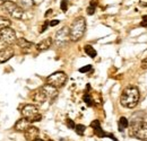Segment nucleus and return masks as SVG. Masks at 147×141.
I'll return each instance as SVG.
<instances>
[{
	"label": "nucleus",
	"instance_id": "nucleus-30",
	"mask_svg": "<svg viewBox=\"0 0 147 141\" xmlns=\"http://www.w3.org/2000/svg\"><path fill=\"white\" fill-rule=\"evenodd\" d=\"M96 5H97V0H92V1H91V6H94V7H95Z\"/></svg>",
	"mask_w": 147,
	"mask_h": 141
},
{
	"label": "nucleus",
	"instance_id": "nucleus-5",
	"mask_svg": "<svg viewBox=\"0 0 147 141\" xmlns=\"http://www.w3.org/2000/svg\"><path fill=\"white\" fill-rule=\"evenodd\" d=\"M22 115L23 117H25L26 120H28L30 122H37L42 119L38 108L33 104H26L22 108Z\"/></svg>",
	"mask_w": 147,
	"mask_h": 141
},
{
	"label": "nucleus",
	"instance_id": "nucleus-27",
	"mask_svg": "<svg viewBox=\"0 0 147 141\" xmlns=\"http://www.w3.org/2000/svg\"><path fill=\"white\" fill-rule=\"evenodd\" d=\"M59 23H60L59 20H57V19H55V20H51V21L49 23V25H50L51 27H53V26H57V25H58Z\"/></svg>",
	"mask_w": 147,
	"mask_h": 141
},
{
	"label": "nucleus",
	"instance_id": "nucleus-12",
	"mask_svg": "<svg viewBox=\"0 0 147 141\" xmlns=\"http://www.w3.org/2000/svg\"><path fill=\"white\" fill-rule=\"evenodd\" d=\"M31 123H32V122H30L28 120H26L25 117H23V119H20V120H18V121L16 122L14 128H15V130L18 131V132H25V131L31 126Z\"/></svg>",
	"mask_w": 147,
	"mask_h": 141
},
{
	"label": "nucleus",
	"instance_id": "nucleus-8",
	"mask_svg": "<svg viewBox=\"0 0 147 141\" xmlns=\"http://www.w3.org/2000/svg\"><path fill=\"white\" fill-rule=\"evenodd\" d=\"M69 27H62L60 31H58L55 33V42L58 46H62L65 44L68 43V41L70 40V34H69Z\"/></svg>",
	"mask_w": 147,
	"mask_h": 141
},
{
	"label": "nucleus",
	"instance_id": "nucleus-15",
	"mask_svg": "<svg viewBox=\"0 0 147 141\" xmlns=\"http://www.w3.org/2000/svg\"><path fill=\"white\" fill-rule=\"evenodd\" d=\"M17 44H18V46L22 49V50H24L25 52H27L30 49H31V46L33 45L31 42H28L26 38H24V37H20L17 40Z\"/></svg>",
	"mask_w": 147,
	"mask_h": 141
},
{
	"label": "nucleus",
	"instance_id": "nucleus-17",
	"mask_svg": "<svg viewBox=\"0 0 147 141\" xmlns=\"http://www.w3.org/2000/svg\"><path fill=\"white\" fill-rule=\"evenodd\" d=\"M119 131H123L125 129H127L129 126V122L128 120H127V117H125V116H121L120 119H119Z\"/></svg>",
	"mask_w": 147,
	"mask_h": 141
},
{
	"label": "nucleus",
	"instance_id": "nucleus-10",
	"mask_svg": "<svg viewBox=\"0 0 147 141\" xmlns=\"http://www.w3.org/2000/svg\"><path fill=\"white\" fill-rule=\"evenodd\" d=\"M25 139L27 141H35L36 139H38L40 136V130L37 129L36 126H30L25 132H24Z\"/></svg>",
	"mask_w": 147,
	"mask_h": 141
},
{
	"label": "nucleus",
	"instance_id": "nucleus-32",
	"mask_svg": "<svg viewBox=\"0 0 147 141\" xmlns=\"http://www.w3.org/2000/svg\"><path fill=\"white\" fill-rule=\"evenodd\" d=\"M35 141H44V140H42V139H36Z\"/></svg>",
	"mask_w": 147,
	"mask_h": 141
},
{
	"label": "nucleus",
	"instance_id": "nucleus-14",
	"mask_svg": "<svg viewBox=\"0 0 147 141\" xmlns=\"http://www.w3.org/2000/svg\"><path fill=\"white\" fill-rule=\"evenodd\" d=\"M91 126L94 129L95 134H96L97 137H100V138H104V137H109V136H110V134H108L107 132H104V131H103V129L101 128V123H100V121H97V120L93 121L92 123H91Z\"/></svg>",
	"mask_w": 147,
	"mask_h": 141
},
{
	"label": "nucleus",
	"instance_id": "nucleus-20",
	"mask_svg": "<svg viewBox=\"0 0 147 141\" xmlns=\"http://www.w3.org/2000/svg\"><path fill=\"white\" fill-rule=\"evenodd\" d=\"M75 130H76V133H77L78 136H84V132H85L86 128H85V125H83V124H77L76 128H75Z\"/></svg>",
	"mask_w": 147,
	"mask_h": 141
},
{
	"label": "nucleus",
	"instance_id": "nucleus-22",
	"mask_svg": "<svg viewBox=\"0 0 147 141\" xmlns=\"http://www.w3.org/2000/svg\"><path fill=\"white\" fill-rule=\"evenodd\" d=\"M60 7H61V10L66 13V11H67V9H68V0H61Z\"/></svg>",
	"mask_w": 147,
	"mask_h": 141
},
{
	"label": "nucleus",
	"instance_id": "nucleus-31",
	"mask_svg": "<svg viewBox=\"0 0 147 141\" xmlns=\"http://www.w3.org/2000/svg\"><path fill=\"white\" fill-rule=\"evenodd\" d=\"M50 14H52V9H49V10H48V11L45 13V17H48V16H49Z\"/></svg>",
	"mask_w": 147,
	"mask_h": 141
},
{
	"label": "nucleus",
	"instance_id": "nucleus-9",
	"mask_svg": "<svg viewBox=\"0 0 147 141\" xmlns=\"http://www.w3.org/2000/svg\"><path fill=\"white\" fill-rule=\"evenodd\" d=\"M32 99L36 103V104H43V103H45L48 99H49V97H48V95L45 94V91L43 90V88L41 87L40 89H37L34 91V94H33V96H32Z\"/></svg>",
	"mask_w": 147,
	"mask_h": 141
},
{
	"label": "nucleus",
	"instance_id": "nucleus-25",
	"mask_svg": "<svg viewBox=\"0 0 147 141\" xmlns=\"http://www.w3.org/2000/svg\"><path fill=\"white\" fill-rule=\"evenodd\" d=\"M86 11H87L88 15H94V13H95V7L90 5V6L87 7V10H86Z\"/></svg>",
	"mask_w": 147,
	"mask_h": 141
},
{
	"label": "nucleus",
	"instance_id": "nucleus-2",
	"mask_svg": "<svg viewBox=\"0 0 147 141\" xmlns=\"http://www.w3.org/2000/svg\"><path fill=\"white\" fill-rule=\"evenodd\" d=\"M86 31V20L84 17H77L73 21L71 26L69 27V34H70V41L77 42L79 41Z\"/></svg>",
	"mask_w": 147,
	"mask_h": 141
},
{
	"label": "nucleus",
	"instance_id": "nucleus-24",
	"mask_svg": "<svg viewBox=\"0 0 147 141\" xmlns=\"http://www.w3.org/2000/svg\"><path fill=\"white\" fill-rule=\"evenodd\" d=\"M66 123H67V126H68L69 129H75V128H76V124L74 123V121L73 120H70V119H67Z\"/></svg>",
	"mask_w": 147,
	"mask_h": 141
},
{
	"label": "nucleus",
	"instance_id": "nucleus-23",
	"mask_svg": "<svg viewBox=\"0 0 147 141\" xmlns=\"http://www.w3.org/2000/svg\"><path fill=\"white\" fill-rule=\"evenodd\" d=\"M92 70V66L91 64H88V66H85V67H82L80 69H79V72H82V73H85V72H88V71Z\"/></svg>",
	"mask_w": 147,
	"mask_h": 141
},
{
	"label": "nucleus",
	"instance_id": "nucleus-21",
	"mask_svg": "<svg viewBox=\"0 0 147 141\" xmlns=\"http://www.w3.org/2000/svg\"><path fill=\"white\" fill-rule=\"evenodd\" d=\"M84 102L87 104L88 106H92L93 105V101H92V97L88 95V94H85L84 95Z\"/></svg>",
	"mask_w": 147,
	"mask_h": 141
},
{
	"label": "nucleus",
	"instance_id": "nucleus-11",
	"mask_svg": "<svg viewBox=\"0 0 147 141\" xmlns=\"http://www.w3.org/2000/svg\"><path fill=\"white\" fill-rule=\"evenodd\" d=\"M14 54H15L14 50L10 46H7V48L1 49L0 50V63H5L8 60H10L14 56Z\"/></svg>",
	"mask_w": 147,
	"mask_h": 141
},
{
	"label": "nucleus",
	"instance_id": "nucleus-13",
	"mask_svg": "<svg viewBox=\"0 0 147 141\" xmlns=\"http://www.w3.org/2000/svg\"><path fill=\"white\" fill-rule=\"evenodd\" d=\"M52 42H53V41H52V38H51V37H47V38L42 40L40 43H37L36 44L37 51L43 52V51L49 50V49L51 48V45H52Z\"/></svg>",
	"mask_w": 147,
	"mask_h": 141
},
{
	"label": "nucleus",
	"instance_id": "nucleus-18",
	"mask_svg": "<svg viewBox=\"0 0 147 141\" xmlns=\"http://www.w3.org/2000/svg\"><path fill=\"white\" fill-rule=\"evenodd\" d=\"M10 19L3 17V16H0V31L3 30V28H7V27H10Z\"/></svg>",
	"mask_w": 147,
	"mask_h": 141
},
{
	"label": "nucleus",
	"instance_id": "nucleus-6",
	"mask_svg": "<svg viewBox=\"0 0 147 141\" xmlns=\"http://www.w3.org/2000/svg\"><path fill=\"white\" fill-rule=\"evenodd\" d=\"M0 43L7 45V46H11L15 43H17V37H16V32L10 28H3L0 31Z\"/></svg>",
	"mask_w": 147,
	"mask_h": 141
},
{
	"label": "nucleus",
	"instance_id": "nucleus-1",
	"mask_svg": "<svg viewBox=\"0 0 147 141\" xmlns=\"http://www.w3.org/2000/svg\"><path fill=\"white\" fill-rule=\"evenodd\" d=\"M139 89L136 86H127L122 90L120 96V104L126 108H134L136 107L139 102Z\"/></svg>",
	"mask_w": 147,
	"mask_h": 141
},
{
	"label": "nucleus",
	"instance_id": "nucleus-29",
	"mask_svg": "<svg viewBox=\"0 0 147 141\" xmlns=\"http://www.w3.org/2000/svg\"><path fill=\"white\" fill-rule=\"evenodd\" d=\"M140 26H143V27H147V20H143V21L140 23Z\"/></svg>",
	"mask_w": 147,
	"mask_h": 141
},
{
	"label": "nucleus",
	"instance_id": "nucleus-7",
	"mask_svg": "<svg viewBox=\"0 0 147 141\" xmlns=\"http://www.w3.org/2000/svg\"><path fill=\"white\" fill-rule=\"evenodd\" d=\"M67 81V75L62 71H57L53 72L52 75H50L48 77V84L53 86L55 88H60L62 87Z\"/></svg>",
	"mask_w": 147,
	"mask_h": 141
},
{
	"label": "nucleus",
	"instance_id": "nucleus-4",
	"mask_svg": "<svg viewBox=\"0 0 147 141\" xmlns=\"http://www.w3.org/2000/svg\"><path fill=\"white\" fill-rule=\"evenodd\" d=\"M1 6H2V9H5L13 18H16V19H23L24 18V10L17 3L13 2V1H9V0H5Z\"/></svg>",
	"mask_w": 147,
	"mask_h": 141
},
{
	"label": "nucleus",
	"instance_id": "nucleus-19",
	"mask_svg": "<svg viewBox=\"0 0 147 141\" xmlns=\"http://www.w3.org/2000/svg\"><path fill=\"white\" fill-rule=\"evenodd\" d=\"M84 51H85V53L87 55H90L91 58H95L96 56V51L94 50V48H93L92 45H85L84 46Z\"/></svg>",
	"mask_w": 147,
	"mask_h": 141
},
{
	"label": "nucleus",
	"instance_id": "nucleus-16",
	"mask_svg": "<svg viewBox=\"0 0 147 141\" xmlns=\"http://www.w3.org/2000/svg\"><path fill=\"white\" fill-rule=\"evenodd\" d=\"M17 5L23 10H27V9H31L32 7H34L35 2L33 0H17Z\"/></svg>",
	"mask_w": 147,
	"mask_h": 141
},
{
	"label": "nucleus",
	"instance_id": "nucleus-28",
	"mask_svg": "<svg viewBox=\"0 0 147 141\" xmlns=\"http://www.w3.org/2000/svg\"><path fill=\"white\" fill-rule=\"evenodd\" d=\"M48 26H49V23H48V21H47V23H44V26L42 27V30H41V33H42V32H44V31L47 30V27H48Z\"/></svg>",
	"mask_w": 147,
	"mask_h": 141
},
{
	"label": "nucleus",
	"instance_id": "nucleus-3",
	"mask_svg": "<svg viewBox=\"0 0 147 141\" xmlns=\"http://www.w3.org/2000/svg\"><path fill=\"white\" fill-rule=\"evenodd\" d=\"M130 136L142 141H147V122L134 120L130 123Z\"/></svg>",
	"mask_w": 147,
	"mask_h": 141
},
{
	"label": "nucleus",
	"instance_id": "nucleus-26",
	"mask_svg": "<svg viewBox=\"0 0 147 141\" xmlns=\"http://www.w3.org/2000/svg\"><path fill=\"white\" fill-rule=\"evenodd\" d=\"M140 67H142V69H144V70H146L147 69V58H145L144 60H142Z\"/></svg>",
	"mask_w": 147,
	"mask_h": 141
}]
</instances>
